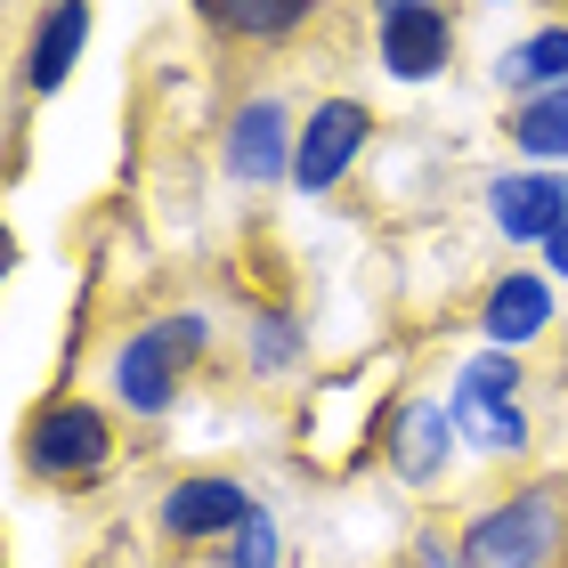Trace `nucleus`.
I'll return each mask as SVG.
<instances>
[{"label":"nucleus","mask_w":568,"mask_h":568,"mask_svg":"<svg viewBox=\"0 0 568 568\" xmlns=\"http://www.w3.org/2000/svg\"><path fill=\"white\" fill-rule=\"evenodd\" d=\"M227 568H284V536L268 511H252V520L227 536Z\"/></svg>","instance_id":"f3484780"},{"label":"nucleus","mask_w":568,"mask_h":568,"mask_svg":"<svg viewBox=\"0 0 568 568\" xmlns=\"http://www.w3.org/2000/svg\"><path fill=\"white\" fill-rule=\"evenodd\" d=\"M293 139H301V122L276 106V98H244L236 114H227V146H220V163L236 187H276V179H293Z\"/></svg>","instance_id":"0eeeda50"},{"label":"nucleus","mask_w":568,"mask_h":568,"mask_svg":"<svg viewBox=\"0 0 568 568\" xmlns=\"http://www.w3.org/2000/svg\"><path fill=\"white\" fill-rule=\"evenodd\" d=\"M415 568H463V545H447V536H415Z\"/></svg>","instance_id":"a211bd4d"},{"label":"nucleus","mask_w":568,"mask_h":568,"mask_svg":"<svg viewBox=\"0 0 568 568\" xmlns=\"http://www.w3.org/2000/svg\"><path fill=\"white\" fill-rule=\"evenodd\" d=\"M479 333H487V349H511V357L528 342H545L552 333V276L545 268H504L479 301Z\"/></svg>","instance_id":"9b49d317"},{"label":"nucleus","mask_w":568,"mask_h":568,"mask_svg":"<svg viewBox=\"0 0 568 568\" xmlns=\"http://www.w3.org/2000/svg\"><path fill=\"white\" fill-rule=\"evenodd\" d=\"M487 220H496L504 244H536V252H545L568 227V179L560 171H536V163L496 171V179H487Z\"/></svg>","instance_id":"6e6552de"},{"label":"nucleus","mask_w":568,"mask_h":568,"mask_svg":"<svg viewBox=\"0 0 568 568\" xmlns=\"http://www.w3.org/2000/svg\"><path fill=\"white\" fill-rule=\"evenodd\" d=\"M568 552V487H511L463 528V568H560Z\"/></svg>","instance_id":"f03ea898"},{"label":"nucleus","mask_w":568,"mask_h":568,"mask_svg":"<svg viewBox=\"0 0 568 568\" xmlns=\"http://www.w3.org/2000/svg\"><path fill=\"white\" fill-rule=\"evenodd\" d=\"M511 154L536 171L568 163V90H545V98H520L511 106Z\"/></svg>","instance_id":"2eb2a0df"},{"label":"nucleus","mask_w":568,"mask_h":568,"mask_svg":"<svg viewBox=\"0 0 568 568\" xmlns=\"http://www.w3.org/2000/svg\"><path fill=\"white\" fill-rule=\"evenodd\" d=\"M463 447V430L447 415V398H398V415H390V471L406 487H438L447 479V463Z\"/></svg>","instance_id":"9d476101"},{"label":"nucleus","mask_w":568,"mask_h":568,"mask_svg":"<svg viewBox=\"0 0 568 568\" xmlns=\"http://www.w3.org/2000/svg\"><path fill=\"white\" fill-rule=\"evenodd\" d=\"M382 17V73L390 82H438L455 58V17L438 0H374Z\"/></svg>","instance_id":"423d86ee"},{"label":"nucleus","mask_w":568,"mask_h":568,"mask_svg":"<svg viewBox=\"0 0 568 568\" xmlns=\"http://www.w3.org/2000/svg\"><path fill=\"white\" fill-rule=\"evenodd\" d=\"M545 268H552V276H560V284H568V227H560V236H552V244H545Z\"/></svg>","instance_id":"6ab92c4d"},{"label":"nucleus","mask_w":568,"mask_h":568,"mask_svg":"<svg viewBox=\"0 0 568 568\" xmlns=\"http://www.w3.org/2000/svg\"><path fill=\"white\" fill-rule=\"evenodd\" d=\"M24 463H33L41 479H58V487H90V479H106V463H114V423H106V406H90V398H49L33 430H24Z\"/></svg>","instance_id":"20e7f679"},{"label":"nucleus","mask_w":568,"mask_h":568,"mask_svg":"<svg viewBox=\"0 0 568 568\" xmlns=\"http://www.w3.org/2000/svg\"><path fill=\"white\" fill-rule=\"evenodd\" d=\"M496 90L520 106V98H545V90H568V24H536L528 41H511L496 58Z\"/></svg>","instance_id":"ddd939ff"},{"label":"nucleus","mask_w":568,"mask_h":568,"mask_svg":"<svg viewBox=\"0 0 568 568\" xmlns=\"http://www.w3.org/2000/svg\"><path fill=\"white\" fill-rule=\"evenodd\" d=\"M212 349V317L203 308H163V317H146L139 333H122L114 357H106V382L114 398L131 406V415H171L179 406V382H187V366Z\"/></svg>","instance_id":"f257e3e1"},{"label":"nucleus","mask_w":568,"mask_h":568,"mask_svg":"<svg viewBox=\"0 0 568 568\" xmlns=\"http://www.w3.org/2000/svg\"><path fill=\"white\" fill-rule=\"evenodd\" d=\"M203 33H220V41H284V33H301L308 9L317 0H187Z\"/></svg>","instance_id":"4468645a"},{"label":"nucleus","mask_w":568,"mask_h":568,"mask_svg":"<svg viewBox=\"0 0 568 568\" xmlns=\"http://www.w3.org/2000/svg\"><path fill=\"white\" fill-rule=\"evenodd\" d=\"M82 41H90V0H49L33 41H24V90L33 98H58L65 73L82 65Z\"/></svg>","instance_id":"f8f14e48"},{"label":"nucleus","mask_w":568,"mask_h":568,"mask_svg":"<svg viewBox=\"0 0 568 568\" xmlns=\"http://www.w3.org/2000/svg\"><path fill=\"white\" fill-rule=\"evenodd\" d=\"M366 139H374V114L357 106V98H317V114H308L301 139H293V187L333 195L349 179V163L366 154Z\"/></svg>","instance_id":"39448f33"},{"label":"nucleus","mask_w":568,"mask_h":568,"mask_svg":"<svg viewBox=\"0 0 568 568\" xmlns=\"http://www.w3.org/2000/svg\"><path fill=\"white\" fill-rule=\"evenodd\" d=\"M244 342H252V374H293L301 349H308V333H301V317H284V308H261Z\"/></svg>","instance_id":"dca6fc26"},{"label":"nucleus","mask_w":568,"mask_h":568,"mask_svg":"<svg viewBox=\"0 0 568 568\" xmlns=\"http://www.w3.org/2000/svg\"><path fill=\"white\" fill-rule=\"evenodd\" d=\"M252 511H261V504H252L236 479L195 471V479H179L171 496H163V511H154V520H163L171 545H227V536H236Z\"/></svg>","instance_id":"1a4fd4ad"},{"label":"nucleus","mask_w":568,"mask_h":568,"mask_svg":"<svg viewBox=\"0 0 568 568\" xmlns=\"http://www.w3.org/2000/svg\"><path fill=\"white\" fill-rule=\"evenodd\" d=\"M447 415L463 430V447L479 455H520L528 447V374L511 349H471L447 382Z\"/></svg>","instance_id":"7ed1b4c3"}]
</instances>
